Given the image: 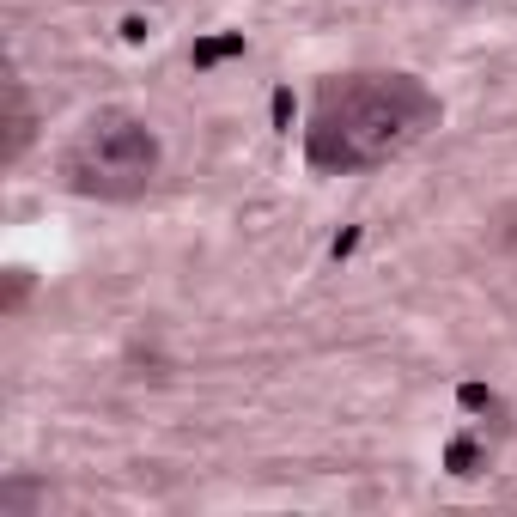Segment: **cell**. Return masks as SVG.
Masks as SVG:
<instances>
[{"label": "cell", "mask_w": 517, "mask_h": 517, "mask_svg": "<svg viewBox=\"0 0 517 517\" xmlns=\"http://www.w3.org/2000/svg\"><path fill=\"white\" fill-rule=\"evenodd\" d=\"M438 98L414 80V73L378 67V73H335L317 86V110L305 128V159L311 171H372L438 128Z\"/></svg>", "instance_id": "1"}, {"label": "cell", "mask_w": 517, "mask_h": 517, "mask_svg": "<svg viewBox=\"0 0 517 517\" xmlns=\"http://www.w3.org/2000/svg\"><path fill=\"white\" fill-rule=\"evenodd\" d=\"M159 177V134L146 116L104 104L61 146V183L86 201H140Z\"/></svg>", "instance_id": "2"}, {"label": "cell", "mask_w": 517, "mask_h": 517, "mask_svg": "<svg viewBox=\"0 0 517 517\" xmlns=\"http://www.w3.org/2000/svg\"><path fill=\"white\" fill-rule=\"evenodd\" d=\"M232 55H244V31H232V37H201V43L189 49V61H195V67H213V61H232Z\"/></svg>", "instance_id": "3"}, {"label": "cell", "mask_w": 517, "mask_h": 517, "mask_svg": "<svg viewBox=\"0 0 517 517\" xmlns=\"http://www.w3.org/2000/svg\"><path fill=\"white\" fill-rule=\"evenodd\" d=\"M37 499H43L37 481H7L0 487V517H25V511H37Z\"/></svg>", "instance_id": "4"}, {"label": "cell", "mask_w": 517, "mask_h": 517, "mask_svg": "<svg viewBox=\"0 0 517 517\" xmlns=\"http://www.w3.org/2000/svg\"><path fill=\"white\" fill-rule=\"evenodd\" d=\"M25 146H31V110H25V92L13 86V140H7V165H19Z\"/></svg>", "instance_id": "5"}, {"label": "cell", "mask_w": 517, "mask_h": 517, "mask_svg": "<svg viewBox=\"0 0 517 517\" xmlns=\"http://www.w3.org/2000/svg\"><path fill=\"white\" fill-rule=\"evenodd\" d=\"M445 469H451V475H475V469H481V445H475V438H451Z\"/></svg>", "instance_id": "6"}, {"label": "cell", "mask_w": 517, "mask_h": 517, "mask_svg": "<svg viewBox=\"0 0 517 517\" xmlns=\"http://www.w3.org/2000/svg\"><path fill=\"white\" fill-rule=\"evenodd\" d=\"M25 292H31V268H7V317L25 305Z\"/></svg>", "instance_id": "7"}, {"label": "cell", "mask_w": 517, "mask_h": 517, "mask_svg": "<svg viewBox=\"0 0 517 517\" xmlns=\"http://www.w3.org/2000/svg\"><path fill=\"white\" fill-rule=\"evenodd\" d=\"M122 37H128V43H146V37H153V25L134 13V19H122Z\"/></svg>", "instance_id": "8"}, {"label": "cell", "mask_w": 517, "mask_h": 517, "mask_svg": "<svg viewBox=\"0 0 517 517\" xmlns=\"http://www.w3.org/2000/svg\"><path fill=\"white\" fill-rule=\"evenodd\" d=\"M353 250H359V232H341V238H335V244H329V256H335V262H347V256H353Z\"/></svg>", "instance_id": "9"}, {"label": "cell", "mask_w": 517, "mask_h": 517, "mask_svg": "<svg viewBox=\"0 0 517 517\" xmlns=\"http://www.w3.org/2000/svg\"><path fill=\"white\" fill-rule=\"evenodd\" d=\"M274 122H280V128H286V122H292V92H286V86H280V92H274Z\"/></svg>", "instance_id": "10"}, {"label": "cell", "mask_w": 517, "mask_h": 517, "mask_svg": "<svg viewBox=\"0 0 517 517\" xmlns=\"http://www.w3.org/2000/svg\"><path fill=\"white\" fill-rule=\"evenodd\" d=\"M463 408H493V396L481 384H463Z\"/></svg>", "instance_id": "11"}]
</instances>
